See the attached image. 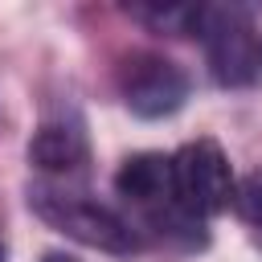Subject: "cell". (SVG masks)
<instances>
[{"label":"cell","mask_w":262,"mask_h":262,"mask_svg":"<svg viewBox=\"0 0 262 262\" xmlns=\"http://www.w3.org/2000/svg\"><path fill=\"white\" fill-rule=\"evenodd\" d=\"M41 262H78V258H74V254H66V250H49Z\"/></svg>","instance_id":"ba28073f"},{"label":"cell","mask_w":262,"mask_h":262,"mask_svg":"<svg viewBox=\"0 0 262 262\" xmlns=\"http://www.w3.org/2000/svg\"><path fill=\"white\" fill-rule=\"evenodd\" d=\"M119 94L131 115L139 119H164L184 106L188 98V74L168 61L164 53H131L119 66Z\"/></svg>","instance_id":"5b68a950"},{"label":"cell","mask_w":262,"mask_h":262,"mask_svg":"<svg viewBox=\"0 0 262 262\" xmlns=\"http://www.w3.org/2000/svg\"><path fill=\"white\" fill-rule=\"evenodd\" d=\"M0 262H4V250H0Z\"/></svg>","instance_id":"9c48e42d"},{"label":"cell","mask_w":262,"mask_h":262,"mask_svg":"<svg viewBox=\"0 0 262 262\" xmlns=\"http://www.w3.org/2000/svg\"><path fill=\"white\" fill-rule=\"evenodd\" d=\"M29 205L45 225H53L57 233H66L82 246H94L106 254H135L139 250L131 221H123L115 209L98 205L90 192H82L70 180H37L29 188Z\"/></svg>","instance_id":"6da1fadb"},{"label":"cell","mask_w":262,"mask_h":262,"mask_svg":"<svg viewBox=\"0 0 262 262\" xmlns=\"http://www.w3.org/2000/svg\"><path fill=\"white\" fill-rule=\"evenodd\" d=\"M233 209H237L254 229H262V168H254V172L233 188Z\"/></svg>","instance_id":"52a82bcc"},{"label":"cell","mask_w":262,"mask_h":262,"mask_svg":"<svg viewBox=\"0 0 262 262\" xmlns=\"http://www.w3.org/2000/svg\"><path fill=\"white\" fill-rule=\"evenodd\" d=\"M115 188L135 209H143L147 221L160 233L176 237L188 250L205 246V221L188 217L176 205V192H172V156H164V151H135V156H127L119 164V172H115Z\"/></svg>","instance_id":"7a4b0ae2"},{"label":"cell","mask_w":262,"mask_h":262,"mask_svg":"<svg viewBox=\"0 0 262 262\" xmlns=\"http://www.w3.org/2000/svg\"><path fill=\"white\" fill-rule=\"evenodd\" d=\"M233 168L221 151V143L213 139H192L184 143L176 156H172V192H176V205L205 221V217H217L233 205Z\"/></svg>","instance_id":"3957f363"},{"label":"cell","mask_w":262,"mask_h":262,"mask_svg":"<svg viewBox=\"0 0 262 262\" xmlns=\"http://www.w3.org/2000/svg\"><path fill=\"white\" fill-rule=\"evenodd\" d=\"M192 33L205 41L213 78L221 86L254 82V74L262 66V49L254 41V25L246 20V12H237V8H196Z\"/></svg>","instance_id":"277c9868"},{"label":"cell","mask_w":262,"mask_h":262,"mask_svg":"<svg viewBox=\"0 0 262 262\" xmlns=\"http://www.w3.org/2000/svg\"><path fill=\"white\" fill-rule=\"evenodd\" d=\"M86 160H90V143H86L82 123L49 119L37 127L29 143V164H37L45 180H74L86 172Z\"/></svg>","instance_id":"8992f818"}]
</instances>
